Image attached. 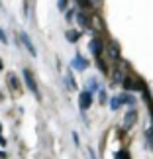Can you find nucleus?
<instances>
[{
    "mask_svg": "<svg viewBox=\"0 0 153 159\" xmlns=\"http://www.w3.org/2000/svg\"><path fill=\"white\" fill-rule=\"evenodd\" d=\"M108 55H110L112 61H118V57H120V45L116 43V41H110V43H108Z\"/></svg>",
    "mask_w": 153,
    "mask_h": 159,
    "instance_id": "obj_5",
    "label": "nucleus"
},
{
    "mask_svg": "<svg viewBox=\"0 0 153 159\" xmlns=\"http://www.w3.org/2000/svg\"><path fill=\"white\" fill-rule=\"evenodd\" d=\"M133 122H136V110L130 108V110L126 112V118H124V128H126V130H130Z\"/></svg>",
    "mask_w": 153,
    "mask_h": 159,
    "instance_id": "obj_8",
    "label": "nucleus"
},
{
    "mask_svg": "<svg viewBox=\"0 0 153 159\" xmlns=\"http://www.w3.org/2000/svg\"><path fill=\"white\" fill-rule=\"evenodd\" d=\"M24 81H26V87L39 98V89H38V84H35V79H34V75H32L29 69H24Z\"/></svg>",
    "mask_w": 153,
    "mask_h": 159,
    "instance_id": "obj_1",
    "label": "nucleus"
},
{
    "mask_svg": "<svg viewBox=\"0 0 153 159\" xmlns=\"http://www.w3.org/2000/svg\"><path fill=\"white\" fill-rule=\"evenodd\" d=\"M98 98H100V102H106V93H104V89L98 93Z\"/></svg>",
    "mask_w": 153,
    "mask_h": 159,
    "instance_id": "obj_14",
    "label": "nucleus"
},
{
    "mask_svg": "<svg viewBox=\"0 0 153 159\" xmlns=\"http://www.w3.org/2000/svg\"><path fill=\"white\" fill-rule=\"evenodd\" d=\"M128 102H132V96H130V94H120V96H114V98L110 100V108H112V110H118L122 104H128Z\"/></svg>",
    "mask_w": 153,
    "mask_h": 159,
    "instance_id": "obj_3",
    "label": "nucleus"
},
{
    "mask_svg": "<svg viewBox=\"0 0 153 159\" xmlns=\"http://www.w3.org/2000/svg\"><path fill=\"white\" fill-rule=\"evenodd\" d=\"M8 81H10V84H12V87H14V89H18V87H20V83H18L16 75H10V77H8Z\"/></svg>",
    "mask_w": 153,
    "mask_h": 159,
    "instance_id": "obj_11",
    "label": "nucleus"
},
{
    "mask_svg": "<svg viewBox=\"0 0 153 159\" xmlns=\"http://www.w3.org/2000/svg\"><path fill=\"white\" fill-rule=\"evenodd\" d=\"M67 84H69V87H71V89H75V79H73L71 75H69V77H67Z\"/></svg>",
    "mask_w": 153,
    "mask_h": 159,
    "instance_id": "obj_13",
    "label": "nucleus"
},
{
    "mask_svg": "<svg viewBox=\"0 0 153 159\" xmlns=\"http://www.w3.org/2000/svg\"><path fill=\"white\" fill-rule=\"evenodd\" d=\"M57 6H59V10H65L67 8V0H57Z\"/></svg>",
    "mask_w": 153,
    "mask_h": 159,
    "instance_id": "obj_12",
    "label": "nucleus"
},
{
    "mask_svg": "<svg viewBox=\"0 0 153 159\" xmlns=\"http://www.w3.org/2000/svg\"><path fill=\"white\" fill-rule=\"evenodd\" d=\"M126 84V89L128 90H136V89H143V84L139 83V79H124V81H122Z\"/></svg>",
    "mask_w": 153,
    "mask_h": 159,
    "instance_id": "obj_7",
    "label": "nucleus"
},
{
    "mask_svg": "<svg viewBox=\"0 0 153 159\" xmlns=\"http://www.w3.org/2000/svg\"><path fill=\"white\" fill-rule=\"evenodd\" d=\"M79 38H81V34H79L77 30H69V32H67V39H69L71 43H75Z\"/></svg>",
    "mask_w": 153,
    "mask_h": 159,
    "instance_id": "obj_10",
    "label": "nucleus"
},
{
    "mask_svg": "<svg viewBox=\"0 0 153 159\" xmlns=\"http://www.w3.org/2000/svg\"><path fill=\"white\" fill-rule=\"evenodd\" d=\"M71 65H73V69H77V71H84L88 67V63L81 57V55H75V59L71 61Z\"/></svg>",
    "mask_w": 153,
    "mask_h": 159,
    "instance_id": "obj_6",
    "label": "nucleus"
},
{
    "mask_svg": "<svg viewBox=\"0 0 153 159\" xmlns=\"http://www.w3.org/2000/svg\"><path fill=\"white\" fill-rule=\"evenodd\" d=\"M77 20H79V24H81V28H87L88 24H90V18L84 14V12H79V14H77Z\"/></svg>",
    "mask_w": 153,
    "mask_h": 159,
    "instance_id": "obj_9",
    "label": "nucleus"
},
{
    "mask_svg": "<svg viewBox=\"0 0 153 159\" xmlns=\"http://www.w3.org/2000/svg\"><path fill=\"white\" fill-rule=\"evenodd\" d=\"M90 104H92V93L90 90H83L81 96H79V108L84 112V110L90 108Z\"/></svg>",
    "mask_w": 153,
    "mask_h": 159,
    "instance_id": "obj_2",
    "label": "nucleus"
},
{
    "mask_svg": "<svg viewBox=\"0 0 153 159\" xmlns=\"http://www.w3.org/2000/svg\"><path fill=\"white\" fill-rule=\"evenodd\" d=\"M73 16H75V12H73V10H69V12H67V20H69V22L73 20Z\"/></svg>",
    "mask_w": 153,
    "mask_h": 159,
    "instance_id": "obj_15",
    "label": "nucleus"
},
{
    "mask_svg": "<svg viewBox=\"0 0 153 159\" xmlns=\"http://www.w3.org/2000/svg\"><path fill=\"white\" fill-rule=\"evenodd\" d=\"M20 41L24 43V47L28 49V53L32 55V57H35V55H38V51H35V47H34V43H32V39L28 38V34H26V32H22V34H20Z\"/></svg>",
    "mask_w": 153,
    "mask_h": 159,
    "instance_id": "obj_4",
    "label": "nucleus"
},
{
    "mask_svg": "<svg viewBox=\"0 0 153 159\" xmlns=\"http://www.w3.org/2000/svg\"><path fill=\"white\" fill-rule=\"evenodd\" d=\"M0 41H4V43H6V41H8V38H6V35H4V32H2V30H0Z\"/></svg>",
    "mask_w": 153,
    "mask_h": 159,
    "instance_id": "obj_16",
    "label": "nucleus"
}]
</instances>
